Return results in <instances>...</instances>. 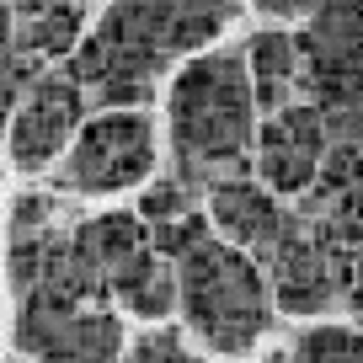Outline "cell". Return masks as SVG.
Wrapping results in <instances>:
<instances>
[{
	"label": "cell",
	"mask_w": 363,
	"mask_h": 363,
	"mask_svg": "<svg viewBox=\"0 0 363 363\" xmlns=\"http://www.w3.org/2000/svg\"><path fill=\"white\" fill-rule=\"evenodd\" d=\"M240 16V0H113L69 54L86 102L145 107L155 86Z\"/></svg>",
	"instance_id": "cell-1"
},
{
	"label": "cell",
	"mask_w": 363,
	"mask_h": 363,
	"mask_svg": "<svg viewBox=\"0 0 363 363\" xmlns=\"http://www.w3.org/2000/svg\"><path fill=\"white\" fill-rule=\"evenodd\" d=\"M177 267V310L219 358H240L272 331V284L251 251L225 240L203 208L171 225H150Z\"/></svg>",
	"instance_id": "cell-2"
},
{
	"label": "cell",
	"mask_w": 363,
	"mask_h": 363,
	"mask_svg": "<svg viewBox=\"0 0 363 363\" xmlns=\"http://www.w3.org/2000/svg\"><path fill=\"white\" fill-rule=\"evenodd\" d=\"M257 113L262 107L240 48H214V54L187 59L166 91V139L177 177L198 193L230 177H251L262 128Z\"/></svg>",
	"instance_id": "cell-3"
},
{
	"label": "cell",
	"mask_w": 363,
	"mask_h": 363,
	"mask_svg": "<svg viewBox=\"0 0 363 363\" xmlns=\"http://www.w3.org/2000/svg\"><path fill=\"white\" fill-rule=\"evenodd\" d=\"M11 342L27 363H118L123 320L113 305L38 284L16 294Z\"/></svg>",
	"instance_id": "cell-4"
},
{
	"label": "cell",
	"mask_w": 363,
	"mask_h": 363,
	"mask_svg": "<svg viewBox=\"0 0 363 363\" xmlns=\"http://www.w3.org/2000/svg\"><path fill=\"white\" fill-rule=\"evenodd\" d=\"M160 145L145 107H107L80 123L75 145L59 160V193L65 198H113L128 193L155 171Z\"/></svg>",
	"instance_id": "cell-5"
},
{
	"label": "cell",
	"mask_w": 363,
	"mask_h": 363,
	"mask_svg": "<svg viewBox=\"0 0 363 363\" xmlns=\"http://www.w3.org/2000/svg\"><path fill=\"white\" fill-rule=\"evenodd\" d=\"M86 91L69 69H43L33 86L22 91L11 123H6V160L22 177H38L54 160H65V150L75 145L80 123H86Z\"/></svg>",
	"instance_id": "cell-6"
},
{
	"label": "cell",
	"mask_w": 363,
	"mask_h": 363,
	"mask_svg": "<svg viewBox=\"0 0 363 363\" xmlns=\"http://www.w3.org/2000/svg\"><path fill=\"white\" fill-rule=\"evenodd\" d=\"M326 150H331V134H326L320 107L315 102H289V107L262 118L251 171H257L262 187H272L289 203V198H305L315 187L320 166H326Z\"/></svg>",
	"instance_id": "cell-7"
},
{
	"label": "cell",
	"mask_w": 363,
	"mask_h": 363,
	"mask_svg": "<svg viewBox=\"0 0 363 363\" xmlns=\"http://www.w3.org/2000/svg\"><path fill=\"white\" fill-rule=\"evenodd\" d=\"M203 214L214 219V230L225 240H235L240 251H251L262 262L284 240L294 208H284V198L272 193V187H262L257 177H230V182H214L203 193Z\"/></svg>",
	"instance_id": "cell-8"
},
{
	"label": "cell",
	"mask_w": 363,
	"mask_h": 363,
	"mask_svg": "<svg viewBox=\"0 0 363 363\" xmlns=\"http://www.w3.org/2000/svg\"><path fill=\"white\" fill-rule=\"evenodd\" d=\"M294 43H299V69L305 75L363 59V0H315V11H310L305 33Z\"/></svg>",
	"instance_id": "cell-9"
},
{
	"label": "cell",
	"mask_w": 363,
	"mask_h": 363,
	"mask_svg": "<svg viewBox=\"0 0 363 363\" xmlns=\"http://www.w3.org/2000/svg\"><path fill=\"white\" fill-rule=\"evenodd\" d=\"M246 75H251V91H257V107L262 113H278L299 96V43L289 33H257L246 43Z\"/></svg>",
	"instance_id": "cell-10"
},
{
	"label": "cell",
	"mask_w": 363,
	"mask_h": 363,
	"mask_svg": "<svg viewBox=\"0 0 363 363\" xmlns=\"http://www.w3.org/2000/svg\"><path fill=\"white\" fill-rule=\"evenodd\" d=\"M86 0H16V48L27 59L75 54Z\"/></svg>",
	"instance_id": "cell-11"
},
{
	"label": "cell",
	"mask_w": 363,
	"mask_h": 363,
	"mask_svg": "<svg viewBox=\"0 0 363 363\" xmlns=\"http://www.w3.org/2000/svg\"><path fill=\"white\" fill-rule=\"evenodd\" d=\"M289 363H363V331L358 326H310L294 342Z\"/></svg>",
	"instance_id": "cell-12"
},
{
	"label": "cell",
	"mask_w": 363,
	"mask_h": 363,
	"mask_svg": "<svg viewBox=\"0 0 363 363\" xmlns=\"http://www.w3.org/2000/svg\"><path fill=\"white\" fill-rule=\"evenodd\" d=\"M193 208H198V187H187L182 177L155 182V187L139 198V219H150V225H171V219H187Z\"/></svg>",
	"instance_id": "cell-13"
},
{
	"label": "cell",
	"mask_w": 363,
	"mask_h": 363,
	"mask_svg": "<svg viewBox=\"0 0 363 363\" xmlns=\"http://www.w3.org/2000/svg\"><path fill=\"white\" fill-rule=\"evenodd\" d=\"M118 363H198V352L187 347L182 331H171V326H160V320H155V326H150Z\"/></svg>",
	"instance_id": "cell-14"
},
{
	"label": "cell",
	"mask_w": 363,
	"mask_h": 363,
	"mask_svg": "<svg viewBox=\"0 0 363 363\" xmlns=\"http://www.w3.org/2000/svg\"><path fill=\"white\" fill-rule=\"evenodd\" d=\"M22 54H0V123H11V113H16V102H22Z\"/></svg>",
	"instance_id": "cell-15"
},
{
	"label": "cell",
	"mask_w": 363,
	"mask_h": 363,
	"mask_svg": "<svg viewBox=\"0 0 363 363\" xmlns=\"http://www.w3.org/2000/svg\"><path fill=\"white\" fill-rule=\"evenodd\" d=\"M251 11L278 16V22H294V16H310V11H315V0H251Z\"/></svg>",
	"instance_id": "cell-16"
},
{
	"label": "cell",
	"mask_w": 363,
	"mask_h": 363,
	"mask_svg": "<svg viewBox=\"0 0 363 363\" xmlns=\"http://www.w3.org/2000/svg\"><path fill=\"white\" fill-rule=\"evenodd\" d=\"M342 299H347L352 315L363 320V246H358V257H352V267H347V289H342Z\"/></svg>",
	"instance_id": "cell-17"
},
{
	"label": "cell",
	"mask_w": 363,
	"mask_h": 363,
	"mask_svg": "<svg viewBox=\"0 0 363 363\" xmlns=\"http://www.w3.org/2000/svg\"><path fill=\"white\" fill-rule=\"evenodd\" d=\"M16 43V0H0V54Z\"/></svg>",
	"instance_id": "cell-18"
}]
</instances>
